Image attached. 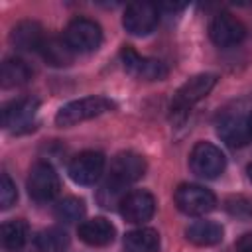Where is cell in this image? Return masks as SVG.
I'll return each mask as SVG.
<instances>
[{
    "instance_id": "5b68a950",
    "label": "cell",
    "mask_w": 252,
    "mask_h": 252,
    "mask_svg": "<svg viewBox=\"0 0 252 252\" xmlns=\"http://www.w3.org/2000/svg\"><path fill=\"white\" fill-rule=\"evenodd\" d=\"M189 167L195 175L203 179H215L219 177L226 167V158L211 142H197L189 154Z\"/></svg>"
},
{
    "instance_id": "e0dca14e",
    "label": "cell",
    "mask_w": 252,
    "mask_h": 252,
    "mask_svg": "<svg viewBox=\"0 0 252 252\" xmlns=\"http://www.w3.org/2000/svg\"><path fill=\"white\" fill-rule=\"evenodd\" d=\"M185 236L197 246H215L222 240L224 228L215 220H195L185 228Z\"/></svg>"
},
{
    "instance_id": "ba28073f",
    "label": "cell",
    "mask_w": 252,
    "mask_h": 252,
    "mask_svg": "<svg viewBox=\"0 0 252 252\" xmlns=\"http://www.w3.org/2000/svg\"><path fill=\"white\" fill-rule=\"evenodd\" d=\"M144 173H146V159L140 154L120 152L114 156V159L110 163V173H108L106 181H110L116 187L126 191V187L136 183L138 179H142Z\"/></svg>"
},
{
    "instance_id": "8fae6325",
    "label": "cell",
    "mask_w": 252,
    "mask_h": 252,
    "mask_svg": "<svg viewBox=\"0 0 252 252\" xmlns=\"http://www.w3.org/2000/svg\"><path fill=\"white\" fill-rule=\"evenodd\" d=\"M209 35L215 45L219 47H232L238 45L246 37V26L232 14L220 12L211 20Z\"/></svg>"
},
{
    "instance_id": "cb8c5ba5",
    "label": "cell",
    "mask_w": 252,
    "mask_h": 252,
    "mask_svg": "<svg viewBox=\"0 0 252 252\" xmlns=\"http://www.w3.org/2000/svg\"><path fill=\"white\" fill-rule=\"evenodd\" d=\"M224 207L228 215L240 219V220H252V201L238 195V197H228L224 201Z\"/></svg>"
},
{
    "instance_id": "4316f807",
    "label": "cell",
    "mask_w": 252,
    "mask_h": 252,
    "mask_svg": "<svg viewBox=\"0 0 252 252\" xmlns=\"http://www.w3.org/2000/svg\"><path fill=\"white\" fill-rule=\"evenodd\" d=\"M248 179H250V181H252V163H250V165H248Z\"/></svg>"
},
{
    "instance_id": "7c38bea8",
    "label": "cell",
    "mask_w": 252,
    "mask_h": 252,
    "mask_svg": "<svg viewBox=\"0 0 252 252\" xmlns=\"http://www.w3.org/2000/svg\"><path fill=\"white\" fill-rule=\"evenodd\" d=\"M120 215L132 222V224H144L148 222L154 213H156V199L150 191L144 189H136L124 195L122 203H120Z\"/></svg>"
},
{
    "instance_id": "ac0fdd59",
    "label": "cell",
    "mask_w": 252,
    "mask_h": 252,
    "mask_svg": "<svg viewBox=\"0 0 252 252\" xmlns=\"http://www.w3.org/2000/svg\"><path fill=\"white\" fill-rule=\"evenodd\" d=\"M161 240L156 228L140 226L124 234V250L126 252H159Z\"/></svg>"
},
{
    "instance_id": "d6986e66",
    "label": "cell",
    "mask_w": 252,
    "mask_h": 252,
    "mask_svg": "<svg viewBox=\"0 0 252 252\" xmlns=\"http://www.w3.org/2000/svg\"><path fill=\"white\" fill-rule=\"evenodd\" d=\"M39 53L51 67H69L75 61V51L65 37H45Z\"/></svg>"
},
{
    "instance_id": "9c48e42d",
    "label": "cell",
    "mask_w": 252,
    "mask_h": 252,
    "mask_svg": "<svg viewBox=\"0 0 252 252\" xmlns=\"http://www.w3.org/2000/svg\"><path fill=\"white\" fill-rule=\"evenodd\" d=\"M102 171H104V156L94 150H85L77 154L67 165V173L77 185L96 183Z\"/></svg>"
},
{
    "instance_id": "7402d4cb",
    "label": "cell",
    "mask_w": 252,
    "mask_h": 252,
    "mask_svg": "<svg viewBox=\"0 0 252 252\" xmlns=\"http://www.w3.org/2000/svg\"><path fill=\"white\" fill-rule=\"evenodd\" d=\"M28 232H30V228H28L26 220H22V219L6 220L2 224V232H0L2 234V246L6 250H12V252L24 248V244L28 242Z\"/></svg>"
},
{
    "instance_id": "44dd1931",
    "label": "cell",
    "mask_w": 252,
    "mask_h": 252,
    "mask_svg": "<svg viewBox=\"0 0 252 252\" xmlns=\"http://www.w3.org/2000/svg\"><path fill=\"white\" fill-rule=\"evenodd\" d=\"M71 244L69 234L59 226H49L33 236V246L39 252H65Z\"/></svg>"
},
{
    "instance_id": "603a6c76",
    "label": "cell",
    "mask_w": 252,
    "mask_h": 252,
    "mask_svg": "<svg viewBox=\"0 0 252 252\" xmlns=\"http://www.w3.org/2000/svg\"><path fill=\"white\" fill-rule=\"evenodd\" d=\"M85 213H87L85 201L77 199V197H65L53 209L55 219L61 220V222H77V220H81L85 217Z\"/></svg>"
},
{
    "instance_id": "277c9868",
    "label": "cell",
    "mask_w": 252,
    "mask_h": 252,
    "mask_svg": "<svg viewBox=\"0 0 252 252\" xmlns=\"http://www.w3.org/2000/svg\"><path fill=\"white\" fill-rule=\"evenodd\" d=\"M175 205L181 213L191 217H201L211 213L217 207V197L211 189L197 185V183H181L175 189Z\"/></svg>"
},
{
    "instance_id": "9a60e30c",
    "label": "cell",
    "mask_w": 252,
    "mask_h": 252,
    "mask_svg": "<svg viewBox=\"0 0 252 252\" xmlns=\"http://www.w3.org/2000/svg\"><path fill=\"white\" fill-rule=\"evenodd\" d=\"M77 234L89 246H106V244H110L114 240L116 228L104 217H94V219L83 220L79 224V228H77Z\"/></svg>"
},
{
    "instance_id": "d4e9b609",
    "label": "cell",
    "mask_w": 252,
    "mask_h": 252,
    "mask_svg": "<svg viewBox=\"0 0 252 252\" xmlns=\"http://www.w3.org/2000/svg\"><path fill=\"white\" fill-rule=\"evenodd\" d=\"M16 201H18L16 183L10 179L8 173H2L0 175V209L2 211H8Z\"/></svg>"
},
{
    "instance_id": "52a82bcc",
    "label": "cell",
    "mask_w": 252,
    "mask_h": 252,
    "mask_svg": "<svg viewBox=\"0 0 252 252\" xmlns=\"http://www.w3.org/2000/svg\"><path fill=\"white\" fill-rule=\"evenodd\" d=\"M61 181L57 171L47 161H37L32 165L28 175V193L37 203H47L59 195Z\"/></svg>"
},
{
    "instance_id": "30bf717a",
    "label": "cell",
    "mask_w": 252,
    "mask_h": 252,
    "mask_svg": "<svg viewBox=\"0 0 252 252\" xmlns=\"http://www.w3.org/2000/svg\"><path fill=\"white\" fill-rule=\"evenodd\" d=\"M159 22V10L158 6L150 2H134L126 6L122 16V26L132 35H148L156 30Z\"/></svg>"
},
{
    "instance_id": "5bb4252c",
    "label": "cell",
    "mask_w": 252,
    "mask_h": 252,
    "mask_svg": "<svg viewBox=\"0 0 252 252\" xmlns=\"http://www.w3.org/2000/svg\"><path fill=\"white\" fill-rule=\"evenodd\" d=\"M217 134L230 148H242L252 140L248 118L236 112H226L217 120Z\"/></svg>"
},
{
    "instance_id": "2e32d148",
    "label": "cell",
    "mask_w": 252,
    "mask_h": 252,
    "mask_svg": "<svg viewBox=\"0 0 252 252\" xmlns=\"http://www.w3.org/2000/svg\"><path fill=\"white\" fill-rule=\"evenodd\" d=\"M43 41H45L43 30L33 20H22L10 32V43L22 51H39Z\"/></svg>"
},
{
    "instance_id": "3957f363",
    "label": "cell",
    "mask_w": 252,
    "mask_h": 252,
    "mask_svg": "<svg viewBox=\"0 0 252 252\" xmlns=\"http://www.w3.org/2000/svg\"><path fill=\"white\" fill-rule=\"evenodd\" d=\"M63 37L75 53H93L102 43V30L94 20L75 18L67 24Z\"/></svg>"
},
{
    "instance_id": "484cf974",
    "label": "cell",
    "mask_w": 252,
    "mask_h": 252,
    "mask_svg": "<svg viewBox=\"0 0 252 252\" xmlns=\"http://www.w3.org/2000/svg\"><path fill=\"white\" fill-rule=\"evenodd\" d=\"M236 250L238 252H252V232H244L236 240Z\"/></svg>"
},
{
    "instance_id": "8992f818",
    "label": "cell",
    "mask_w": 252,
    "mask_h": 252,
    "mask_svg": "<svg viewBox=\"0 0 252 252\" xmlns=\"http://www.w3.org/2000/svg\"><path fill=\"white\" fill-rule=\"evenodd\" d=\"M120 59L124 65V71L140 81H161L167 77V65L159 59L140 55L134 47L124 45L120 51Z\"/></svg>"
},
{
    "instance_id": "ffe728a7",
    "label": "cell",
    "mask_w": 252,
    "mask_h": 252,
    "mask_svg": "<svg viewBox=\"0 0 252 252\" xmlns=\"http://www.w3.org/2000/svg\"><path fill=\"white\" fill-rule=\"evenodd\" d=\"M32 79V69L30 65L20 59V57H8L2 63V71H0V81L4 89H14V87H22Z\"/></svg>"
},
{
    "instance_id": "4fadbf2b",
    "label": "cell",
    "mask_w": 252,
    "mask_h": 252,
    "mask_svg": "<svg viewBox=\"0 0 252 252\" xmlns=\"http://www.w3.org/2000/svg\"><path fill=\"white\" fill-rule=\"evenodd\" d=\"M37 108H39V100L35 96H22L10 100L2 106V126L6 130L20 132L22 128L32 124Z\"/></svg>"
},
{
    "instance_id": "83f0119b",
    "label": "cell",
    "mask_w": 252,
    "mask_h": 252,
    "mask_svg": "<svg viewBox=\"0 0 252 252\" xmlns=\"http://www.w3.org/2000/svg\"><path fill=\"white\" fill-rule=\"evenodd\" d=\"M248 128H250V134H252V114L248 116Z\"/></svg>"
},
{
    "instance_id": "6da1fadb",
    "label": "cell",
    "mask_w": 252,
    "mask_h": 252,
    "mask_svg": "<svg viewBox=\"0 0 252 252\" xmlns=\"http://www.w3.org/2000/svg\"><path fill=\"white\" fill-rule=\"evenodd\" d=\"M112 108H114V102L106 96H100V94L83 96V98H77V100L63 104L55 114V124L59 128H69V126H75L79 122L96 118V116H100Z\"/></svg>"
},
{
    "instance_id": "7a4b0ae2",
    "label": "cell",
    "mask_w": 252,
    "mask_h": 252,
    "mask_svg": "<svg viewBox=\"0 0 252 252\" xmlns=\"http://www.w3.org/2000/svg\"><path fill=\"white\" fill-rule=\"evenodd\" d=\"M217 81H219V77L215 73H199V75H193L191 79H187L177 89V93L171 100V112L173 114H185L193 104L203 100L213 91Z\"/></svg>"
}]
</instances>
